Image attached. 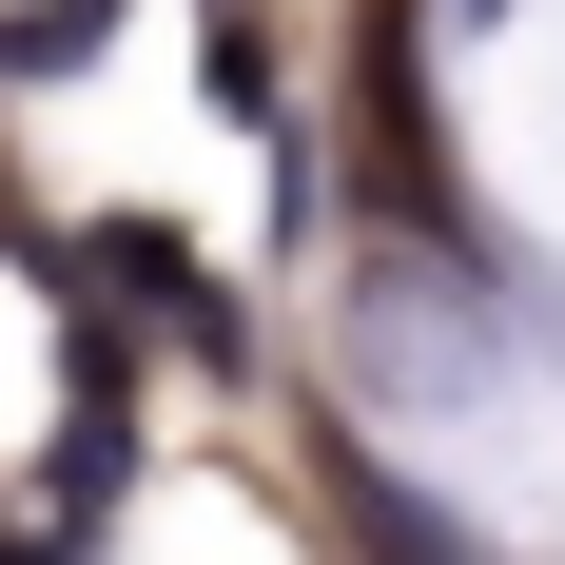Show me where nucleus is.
<instances>
[{"mask_svg": "<svg viewBox=\"0 0 565 565\" xmlns=\"http://www.w3.org/2000/svg\"><path fill=\"white\" fill-rule=\"evenodd\" d=\"M78 292H117V312H157V332H175V351H254V332H234V292H215V274H195V254H175V234H157V215H117V234H98V254H78Z\"/></svg>", "mask_w": 565, "mask_h": 565, "instance_id": "nucleus-1", "label": "nucleus"}]
</instances>
